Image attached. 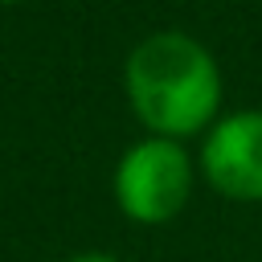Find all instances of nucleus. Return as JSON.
Wrapping results in <instances>:
<instances>
[{"instance_id": "1", "label": "nucleus", "mask_w": 262, "mask_h": 262, "mask_svg": "<svg viewBox=\"0 0 262 262\" xmlns=\"http://www.w3.org/2000/svg\"><path fill=\"white\" fill-rule=\"evenodd\" d=\"M123 90L135 119L164 139H188L217 123L221 66L180 29L147 33L123 61Z\"/></svg>"}, {"instance_id": "2", "label": "nucleus", "mask_w": 262, "mask_h": 262, "mask_svg": "<svg viewBox=\"0 0 262 262\" xmlns=\"http://www.w3.org/2000/svg\"><path fill=\"white\" fill-rule=\"evenodd\" d=\"M192 176V156L180 139L147 135L115 164V205L139 225H164L188 205Z\"/></svg>"}, {"instance_id": "3", "label": "nucleus", "mask_w": 262, "mask_h": 262, "mask_svg": "<svg viewBox=\"0 0 262 262\" xmlns=\"http://www.w3.org/2000/svg\"><path fill=\"white\" fill-rule=\"evenodd\" d=\"M201 176L213 192L254 205L262 201V111H229L221 115L201 143Z\"/></svg>"}, {"instance_id": "5", "label": "nucleus", "mask_w": 262, "mask_h": 262, "mask_svg": "<svg viewBox=\"0 0 262 262\" xmlns=\"http://www.w3.org/2000/svg\"><path fill=\"white\" fill-rule=\"evenodd\" d=\"M0 4H20V0H0Z\"/></svg>"}, {"instance_id": "4", "label": "nucleus", "mask_w": 262, "mask_h": 262, "mask_svg": "<svg viewBox=\"0 0 262 262\" xmlns=\"http://www.w3.org/2000/svg\"><path fill=\"white\" fill-rule=\"evenodd\" d=\"M66 262H119L115 254H102V250H86V254H74V258H66Z\"/></svg>"}]
</instances>
